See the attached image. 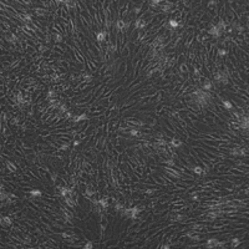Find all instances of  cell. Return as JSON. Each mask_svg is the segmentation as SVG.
<instances>
[{"label":"cell","mask_w":249,"mask_h":249,"mask_svg":"<svg viewBox=\"0 0 249 249\" xmlns=\"http://www.w3.org/2000/svg\"><path fill=\"white\" fill-rule=\"evenodd\" d=\"M178 71H179V74H184V75H187V74H189V69H188V64L187 62H183V64H181V65H178Z\"/></svg>","instance_id":"8"},{"label":"cell","mask_w":249,"mask_h":249,"mask_svg":"<svg viewBox=\"0 0 249 249\" xmlns=\"http://www.w3.org/2000/svg\"><path fill=\"white\" fill-rule=\"evenodd\" d=\"M0 224H2V227H11L14 224V218L9 214H5V213H2V215H0Z\"/></svg>","instance_id":"1"},{"label":"cell","mask_w":249,"mask_h":249,"mask_svg":"<svg viewBox=\"0 0 249 249\" xmlns=\"http://www.w3.org/2000/svg\"><path fill=\"white\" fill-rule=\"evenodd\" d=\"M33 11L38 18H46L49 15V11L46 9H44L42 6H35V8H33Z\"/></svg>","instance_id":"3"},{"label":"cell","mask_w":249,"mask_h":249,"mask_svg":"<svg viewBox=\"0 0 249 249\" xmlns=\"http://www.w3.org/2000/svg\"><path fill=\"white\" fill-rule=\"evenodd\" d=\"M52 42L54 44H62L64 42V36L60 33H52Z\"/></svg>","instance_id":"6"},{"label":"cell","mask_w":249,"mask_h":249,"mask_svg":"<svg viewBox=\"0 0 249 249\" xmlns=\"http://www.w3.org/2000/svg\"><path fill=\"white\" fill-rule=\"evenodd\" d=\"M218 239L217 237H212V238H208L206 242H204V244H203V247L204 248H208V249H212V248H217V244H218Z\"/></svg>","instance_id":"4"},{"label":"cell","mask_w":249,"mask_h":249,"mask_svg":"<svg viewBox=\"0 0 249 249\" xmlns=\"http://www.w3.org/2000/svg\"><path fill=\"white\" fill-rule=\"evenodd\" d=\"M168 143H169L171 146H172L173 148L177 150V148H179L184 142L182 141V139H179L178 137H173V138H171V139H169V142H168Z\"/></svg>","instance_id":"5"},{"label":"cell","mask_w":249,"mask_h":249,"mask_svg":"<svg viewBox=\"0 0 249 249\" xmlns=\"http://www.w3.org/2000/svg\"><path fill=\"white\" fill-rule=\"evenodd\" d=\"M146 27H147V23H146L145 19L137 18V19L135 20V23H133V29H135V30L141 31V30H145Z\"/></svg>","instance_id":"2"},{"label":"cell","mask_w":249,"mask_h":249,"mask_svg":"<svg viewBox=\"0 0 249 249\" xmlns=\"http://www.w3.org/2000/svg\"><path fill=\"white\" fill-rule=\"evenodd\" d=\"M70 148H71V145H69V143H61L57 150H60L62 152H67V151H70Z\"/></svg>","instance_id":"9"},{"label":"cell","mask_w":249,"mask_h":249,"mask_svg":"<svg viewBox=\"0 0 249 249\" xmlns=\"http://www.w3.org/2000/svg\"><path fill=\"white\" fill-rule=\"evenodd\" d=\"M114 26L116 27V30H117V31H123V29H125V20L118 18V19L115 21Z\"/></svg>","instance_id":"7"},{"label":"cell","mask_w":249,"mask_h":249,"mask_svg":"<svg viewBox=\"0 0 249 249\" xmlns=\"http://www.w3.org/2000/svg\"><path fill=\"white\" fill-rule=\"evenodd\" d=\"M80 145H82V141L80 138H74V141H72V143H71V146H72V148H77Z\"/></svg>","instance_id":"10"}]
</instances>
